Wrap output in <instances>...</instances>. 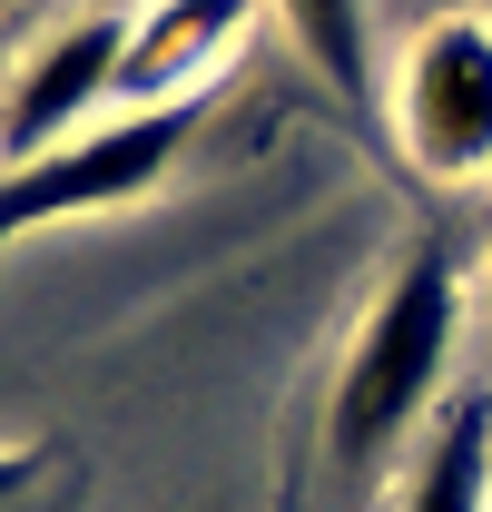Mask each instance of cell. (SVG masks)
<instances>
[{
	"label": "cell",
	"instance_id": "obj_3",
	"mask_svg": "<svg viewBox=\"0 0 492 512\" xmlns=\"http://www.w3.org/2000/svg\"><path fill=\"white\" fill-rule=\"evenodd\" d=\"M394 138L433 188L492 178V20H433L394 69Z\"/></svg>",
	"mask_w": 492,
	"mask_h": 512
},
{
	"label": "cell",
	"instance_id": "obj_4",
	"mask_svg": "<svg viewBox=\"0 0 492 512\" xmlns=\"http://www.w3.org/2000/svg\"><path fill=\"white\" fill-rule=\"evenodd\" d=\"M119 79H128V20H109V10L60 20L30 60L0 79V168H30L60 138H79L119 99Z\"/></svg>",
	"mask_w": 492,
	"mask_h": 512
},
{
	"label": "cell",
	"instance_id": "obj_7",
	"mask_svg": "<svg viewBox=\"0 0 492 512\" xmlns=\"http://www.w3.org/2000/svg\"><path fill=\"white\" fill-rule=\"evenodd\" d=\"M296 50L315 60V79L345 99V109H374V0H276Z\"/></svg>",
	"mask_w": 492,
	"mask_h": 512
},
{
	"label": "cell",
	"instance_id": "obj_1",
	"mask_svg": "<svg viewBox=\"0 0 492 512\" xmlns=\"http://www.w3.org/2000/svg\"><path fill=\"white\" fill-rule=\"evenodd\" d=\"M453 335H463V276L443 247H414L394 266V286L374 296L365 335L335 375V404H325V444L345 473H365L374 453H394L433 414V394L453 375Z\"/></svg>",
	"mask_w": 492,
	"mask_h": 512
},
{
	"label": "cell",
	"instance_id": "obj_2",
	"mask_svg": "<svg viewBox=\"0 0 492 512\" xmlns=\"http://www.w3.org/2000/svg\"><path fill=\"white\" fill-rule=\"evenodd\" d=\"M187 148V99H148V109H109L79 138H60L50 158L30 168H0V247L30 237V227H60V217H99L148 197Z\"/></svg>",
	"mask_w": 492,
	"mask_h": 512
},
{
	"label": "cell",
	"instance_id": "obj_8",
	"mask_svg": "<svg viewBox=\"0 0 492 512\" xmlns=\"http://www.w3.org/2000/svg\"><path fill=\"white\" fill-rule=\"evenodd\" d=\"M20 483H30V453H0V503H10Z\"/></svg>",
	"mask_w": 492,
	"mask_h": 512
},
{
	"label": "cell",
	"instance_id": "obj_5",
	"mask_svg": "<svg viewBox=\"0 0 492 512\" xmlns=\"http://www.w3.org/2000/svg\"><path fill=\"white\" fill-rule=\"evenodd\" d=\"M246 40V0H158L148 20H128V109L148 99H187L207 69Z\"/></svg>",
	"mask_w": 492,
	"mask_h": 512
},
{
	"label": "cell",
	"instance_id": "obj_6",
	"mask_svg": "<svg viewBox=\"0 0 492 512\" xmlns=\"http://www.w3.org/2000/svg\"><path fill=\"white\" fill-rule=\"evenodd\" d=\"M404 512H492V404H483V394L453 404V414L433 424Z\"/></svg>",
	"mask_w": 492,
	"mask_h": 512
}]
</instances>
